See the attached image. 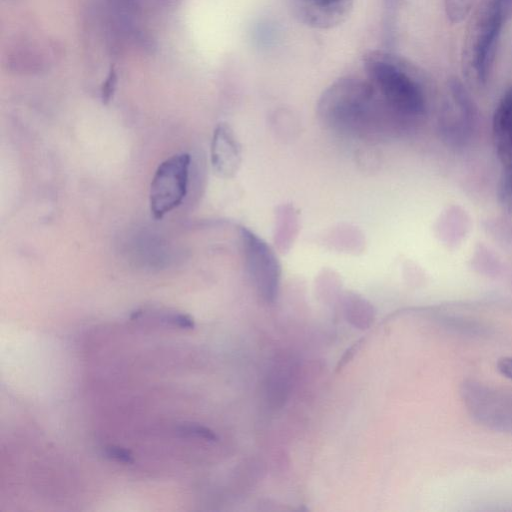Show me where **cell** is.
Instances as JSON below:
<instances>
[{"label":"cell","instance_id":"6da1fadb","mask_svg":"<svg viewBox=\"0 0 512 512\" xmlns=\"http://www.w3.org/2000/svg\"><path fill=\"white\" fill-rule=\"evenodd\" d=\"M368 80L401 125L411 124L426 112L422 77L411 63L393 53L373 50L363 56Z\"/></svg>","mask_w":512,"mask_h":512},{"label":"cell","instance_id":"7a4b0ae2","mask_svg":"<svg viewBox=\"0 0 512 512\" xmlns=\"http://www.w3.org/2000/svg\"><path fill=\"white\" fill-rule=\"evenodd\" d=\"M318 113L324 123L343 131L400 125L373 84L357 77L332 83L321 95Z\"/></svg>","mask_w":512,"mask_h":512},{"label":"cell","instance_id":"3957f363","mask_svg":"<svg viewBox=\"0 0 512 512\" xmlns=\"http://www.w3.org/2000/svg\"><path fill=\"white\" fill-rule=\"evenodd\" d=\"M507 7L505 0H478L466 27L461 65L467 83H487Z\"/></svg>","mask_w":512,"mask_h":512},{"label":"cell","instance_id":"277c9868","mask_svg":"<svg viewBox=\"0 0 512 512\" xmlns=\"http://www.w3.org/2000/svg\"><path fill=\"white\" fill-rule=\"evenodd\" d=\"M460 395L474 421L491 430L512 434V391L468 380L461 384Z\"/></svg>","mask_w":512,"mask_h":512},{"label":"cell","instance_id":"5b68a950","mask_svg":"<svg viewBox=\"0 0 512 512\" xmlns=\"http://www.w3.org/2000/svg\"><path fill=\"white\" fill-rule=\"evenodd\" d=\"M190 156L175 154L156 169L149 192L150 210L155 219L178 207L187 194Z\"/></svg>","mask_w":512,"mask_h":512},{"label":"cell","instance_id":"8992f818","mask_svg":"<svg viewBox=\"0 0 512 512\" xmlns=\"http://www.w3.org/2000/svg\"><path fill=\"white\" fill-rule=\"evenodd\" d=\"M477 121V110L468 91L457 79L448 83L439 118V128L445 142L463 146L471 138Z\"/></svg>","mask_w":512,"mask_h":512},{"label":"cell","instance_id":"52a82bcc","mask_svg":"<svg viewBox=\"0 0 512 512\" xmlns=\"http://www.w3.org/2000/svg\"><path fill=\"white\" fill-rule=\"evenodd\" d=\"M295 17L303 24L330 29L343 23L353 7V0H290Z\"/></svg>","mask_w":512,"mask_h":512},{"label":"cell","instance_id":"ba28073f","mask_svg":"<svg viewBox=\"0 0 512 512\" xmlns=\"http://www.w3.org/2000/svg\"><path fill=\"white\" fill-rule=\"evenodd\" d=\"M243 239L250 256L251 272L261 296L266 301H274L279 283V267L269 248L257 237L242 230Z\"/></svg>","mask_w":512,"mask_h":512},{"label":"cell","instance_id":"9c48e42d","mask_svg":"<svg viewBox=\"0 0 512 512\" xmlns=\"http://www.w3.org/2000/svg\"><path fill=\"white\" fill-rule=\"evenodd\" d=\"M492 139L502 167L512 164V86L505 90L495 108Z\"/></svg>","mask_w":512,"mask_h":512},{"label":"cell","instance_id":"30bf717a","mask_svg":"<svg viewBox=\"0 0 512 512\" xmlns=\"http://www.w3.org/2000/svg\"><path fill=\"white\" fill-rule=\"evenodd\" d=\"M238 151L231 132L225 125H219L211 146V159L214 169L221 175H230L237 164Z\"/></svg>","mask_w":512,"mask_h":512},{"label":"cell","instance_id":"8fae6325","mask_svg":"<svg viewBox=\"0 0 512 512\" xmlns=\"http://www.w3.org/2000/svg\"><path fill=\"white\" fill-rule=\"evenodd\" d=\"M345 314L347 321L360 329L368 328L374 318L371 307L362 300L347 302Z\"/></svg>","mask_w":512,"mask_h":512},{"label":"cell","instance_id":"7c38bea8","mask_svg":"<svg viewBox=\"0 0 512 512\" xmlns=\"http://www.w3.org/2000/svg\"><path fill=\"white\" fill-rule=\"evenodd\" d=\"M443 2L448 20L452 24H458L470 15L478 0H443Z\"/></svg>","mask_w":512,"mask_h":512},{"label":"cell","instance_id":"4fadbf2b","mask_svg":"<svg viewBox=\"0 0 512 512\" xmlns=\"http://www.w3.org/2000/svg\"><path fill=\"white\" fill-rule=\"evenodd\" d=\"M502 168L498 187V198L501 205L506 210L512 212V164Z\"/></svg>","mask_w":512,"mask_h":512},{"label":"cell","instance_id":"5bb4252c","mask_svg":"<svg viewBox=\"0 0 512 512\" xmlns=\"http://www.w3.org/2000/svg\"><path fill=\"white\" fill-rule=\"evenodd\" d=\"M275 36V28L267 22L259 24L255 29V38L260 45H269Z\"/></svg>","mask_w":512,"mask_h":512},{"label":"cell","instance_id":"9a60e30c","mask_svg":"<svg viewBox=\"0 0 512 512\" xmlns=\"http://www.w3.org/2000/svg\"><path fill=\"white\" fill-rule=\"evenodd\" d=\"M116 80H117L116 74H115L114 70H111L103 84V87H102L103 102L106 103L111 99L113 92L115 90Z\"/></svg>","mask_w":512,"mask_h":512},{"label":"cell","instance_id":"2e32d148","mask_svg":"<svg viewBox=\"0 0 512 512\" xmlns=\"http://www.w3.org/2000/svg\"><path fill=\"white\" fill-rule=\"evenodd\" d=\"M498 371L505 377L512 380V357H502L497 362Z\"/></svg>","mask_w":512,"mask_h":512},{"label":"cell","instance_id":"e0dca14e","mask_svg":"<svg viewBox=\"0 0 512 512\" xmlns=\"http://www.w3.org/2000/svg\"><path fill=\"white\" fill-rule=\"evenodd\" d=\"M107 454L108 456H111L112 458L121 462H133L132 456L124 449L110 447L107 448Z\"/></svg>","mask_w":512,"mask_h":512},{"label":"cell","instance_id":"ac0fdd59","mask_svg":"<svg viewBox=\"0 0 512 512\" xmlns=\"http://www.w3.org/2000/svg\"><path fill=\"white\" fill-rule=\"evenodd\" d=\"M360 344H361V340L354 343V345L346 351V353L344 354V356L341 358V360L338 363L337 370L341 369V367H343L348 361H350L353 358V356H354L355 352L358 350Z\"/></svg>","mask_w":512,"mask_h":512},{"label":"cell","instance_id":"d6986e66","mask_svg":"<svg viewBox=\"0 0 512 512\" xmlns=\"http://www.w3.org/2000/svg\"><path fill=\"white\" fill-rule=\"evenodd\" d=\"M394 0H385V2L388 4V5H392Z\"/></svg>","mask_w":512,"mask_h":512}]
</instances>
